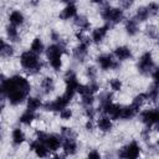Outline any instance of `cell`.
Wrapping results in <instances>:
<instances>
[{
    "instance_id": "1",
    "label": "cell",
    "mask_w": 159,
    "mask_h": 159,
    "mask_svg": "<svg viewBox=\"0 0 159 159\" xmlns=\"http://www.w3.org/2000/svg\"><path fill=\"white\" fill-rule=\"evenodd\" d=\"M1 78L2 80L0 89L2 98H6L11 106H19L24 101H27L31 91V84L26 77L14 75L7 78L1 76Z\"/></svg>"
},
{
    "instance_id": "2",
    "label": "cell",
    "mask_w": 159,
    "mask_h": 159,
    "mask_svg": "<svg viewBox=\"0 0 159 159\" xmlns=\"http://www.w3.org/2000/svg\"><path fill=\"white\" fill-rule=\"evenodd\" d=\"M66 53V43L63 41L53 42L46 48V57L55 71H60L62 68V56Z\"/></svg>"
},
{
    "instance_id": "3",
    "label": "cell",
    "mask_w": 159,
    "mask_h": 159,
    "mask_svg": "<svg viewBox=\"0 0 159 159\" xmlns=\"http://www.w3.org/2000/svg\"><path fill=\"white\" fill-rule=\"evenodd\" d=\"M19 60H20L21 67H22L29 75H36V73H39V72L41 71L42 66H43L41 58L39 57V55L34 53V52L30 51V50L21 52Z\"/></svg>"
},
{
    "instance_id": "4",
    "label": "cell",
    "mask_w": 159,
    "mask_h": 159,
    "mask_svg": "<svg viewBox=\"0 0 159 159\" xmlns=\"http://www.w3.org/2000/svg\"><path fill=\"white\" fill-rule=\"evenodd\" d=\"M101 17L106 21L107 25H109L111 27L113 25L119 24L123 19H124V10L122 7H114L111 6L109 4H104L101 7Z\"/></svg>"
},
{
    "instance_id": "5",
    "label": "cell",
    "mask_w": 159,
    "mask_h": 159,
    "mask_svg": "<svg viewBox=\"0 0 159 159\" xmlns=\"http://www.w3.org/2000/svg\"><path fill=\"white\" fill-rule=\"evenodd\" d=\"M37 140L42 142L50 152H56L60 148H62L63 138L55 133H46L43 130H36V138Z\"/></svg>"
},
{
    "instance_id": "6",
    "label": "cell",
    "mask_w": 159,
    "mask_h": 159,
    "mask_svg": "<svg viewBox=\"0 0 159 159\" xmlns=\"http://www.w3.org/2000/svg\"><path fill=\"white\" fill-rule=\"evenodd\" d=\"M73 99V96L63 92L61 96H58L57 98L52 99V101H48L43 104V108L45 111L47 112H61L63 111L65 108H67V106L70 104V102Z\"/></svg>"
},
{
    "instance_id": "7",
    "label": "cell",
    "mask_w": 159,
    "mask_h": 159,
    "mask_svg": "<svg viewBox=\"0 0 159 159\" xmlns=\"http://www.w3.org/2000/svg\"><path fill=\"white\" fill-rule=\"evenodd\" d=\"M142 154L140 144L137 140H132L118 149V159H139Z\"/></svg>"
},
{
    "instance_id": "8",
    "label": "cell",
    "mask_w": 159,
    "mask_h": 159,
    "mask_svg": "<svg viewBox=\"0 0 159 159\" xmlns=\"http://www.w3.org/2000/svg\"><path fill=\"white\" fill-rule=\"evenodd\" d=\"M137 70L140 75H144V76L153 73V71H154V60H153L152 52L147 51L139 57V60L137 62Z\"/></svg>"
},
{
    "instance_id": "9",
    "label": "cell",
    "mask_w": 159,
    "mask_h": 159,
    "mask_svg": "<svg viewBox=\"0 0 159 159\" xmlns=\"http://www.w3.org/2000/svg\"><path fill=\"white\" fill-rule=\"evenodd\" d=\"M139 119L140 122L147 127L150 128L153 125H157L159 123V111L155 108H150V109H144L139 113Z\"/></svg>"
},
{
    "instance_id": "10",
    "label": "cell",
    "mask_w": 159,
    "mask_h": 159,
    "mask_svg": "<svg viewBox=\"0 0 159 159\" xmlns=\"http://www.w3.org/2000/svg\"><path fill=\"white\" fill-rule=\"evenodd\" d=\"M97 63L101 70L103 71H109V70H116L119 67V62L114 60L113 55L111 53H102L97 57Z\"/></svg>"
},
{
    "instance_id": "11",
    "label": "cell",
    "mask_w": 159,
    "mask_h": 159,
    "mask_svg": "<svg viewBox=\"0 0 159 159\" xmlns=\"http://www.w3.org/2000/svg\"><path fill=\"white\" fill-rule=\"evenodd\" d=\"M91 39H87L86 41H83V42H80L73 50H72V55H73V57L77 60V61H80V62H83L84 60H86V57L88 56V48H89V45H91Z\"/></svg>"
},
{
    "instance_id": "12",
    "label": "cell",
    "mask_w": 159,
    "mask_h": 159,
    "mask_svg": "<svg viewBox=\"0 0 159 159\" xmlns=\"http://www.w3.org/2000/svg\"><path fill=\"white\" fill-rule=\"evenodd\" d=\"M63 81H65V89H70V91H73L77 93V89H78V86L81 84L78 82V78H77V75L73 70H68L66 73H65V77H63Z\"/></svg>"
},
{
    "instance_id": "13",
    "label": "cell",
    "mask_w": 159,
    "mask_h": 159,
    "mask_svg": "<svg viewBox=\"0 0 159 159\" xmlns=\"http://www.w3.org/2000/svg\"><path fill=\"white\" fill-rule=\"evenodd\" d=\"M62 150L65 153V155L67 157H72L77 153L78 150V143L76 140L75 137H71V138H63V142H62Z\"/></svg>"
},
{
    "instance_id": "14",
    "label": "cell",
    "mask_w": 159,
    "mask_h": 159,
    "mask_svg": "<svg viewBox=\"0 0 159 159\" xmlns=\"http://www.w3.org/2000/svg\"><path fill=\"white\" fill-rule=\"evenodd\" d=\"M30 150H32V152L35 153V155H36L37 158H40V159L46 158V157L48 155V153H50V150L47 149V147H46L42 142H40V140H37V139H34V140L30 143Z\"/></svg>"
},
{
    "instance_id": "15",
    "label": "cell",
    "mask_w": 159,
    "mask_h": 159,
    "mask_svg": "<svg viewBox=\"0 0 159 159\" xmlns=\"http://www.w3.org/2000/svg\"><path fill=\"white\" fill-rule=\"evenodd\" d=\"M109 29H111V26L107 25V24H104L103 26H99V27L94 29L92 31V35H91V41L93 43H97V45L101 43V42H103V40L106 39Z\"/></svg>"
},
{
    "instance_id": "16",
    "label": "cell",
    "mask_w": 159,
    "mask_h": 159,
    "mask_svg": "<svg viewBox=\"0 0 159 159\" xmlns=\"http://www.w3.org/2000/svg\"><path fill=\"white\" fill-rule=\"evenodd\" d=\"M122 107H123V106H120V104L113 102V103L108 104L104 109H102V113L106 114V116H108L112 120H117V119H120Z\"/></svg>"
},
{
    "instance_id": "17",
    "label": "cell",
    "mask_w": 159,
    "mask_h": 159,
    "mask_svg": "<svg viewBox=\"0 0 159 159\" xmlns=\"http://www.w3.org/2000/svg\"><path fill=\"white\" fill-rule=\"evenodd\" d=\"M113 56L117 58V61H127L130 60L133 57V52L130 50V47L128 46H117L113 50Z\"/></svg>"
},
{
    "instance_id": "18",
    "label": "cell",
    "mask_w": 159,
    "mask_h": 159,
    "mask_svg": "<svg viewBox=\"0 0 159 159\" xmlns=\"http://www.w3.org/2000/svg\"><path fill=\"white\" fill-rule=\"evenodd\" d=\"M76 16H77V6L75 2H68L60 12V19H62V20L75 19Z\"/></svg>"
},
{
    "instance_id": "19",
    "label": "cell",
    "mask_w": 159,
    "mask_h": 159,
    "mask_svg": "<svg viewBox=\"0 0 159 159\" xmlns=\"http://www.w3.org/2000/svg\"><path fill=\"white\" fill-rule=\"evenodd\" d=\"M97 127H98V129H99L101 132L108 133V132H111V130L113 129V120H112L108 116L103 114V116H101V117L97 119Z\"/></svg>"
},
{
    "instance_id": "20",
    "label": "cell",
    "mask_w": 159,
    "mask_h": 159,
    "mask_svg": "<svg viewBox=\"0 0 159 159\" xmlns=\"http://www.w3.org/2000/svg\"><path fill=\"white\" fill-rule=\"evenodd\" d=\"M7 20H9V24H10V25L17 27V26L24 25V22H25V16H24V14H22L20 10H12V11L9 14V16H7Z\"/></svg>"
},
{
    "instance_id": "21",
    "label": "cell",
    "mask_w": 159,
    "mask_h": 159,
    "mask_svg": "<svg viewBox=\"0 0 159 159\" xmlns=\"http://www.w3.org/2000/svg\"><path fill=\"white\" fill-rule=\"evenodd\" d=\"M139 111L140 109H138L137 107H134L132 103L128 104V106H123L122 107V113H120V119H123V120L132 119V118H134L139 113Z\"/></svg>"
},
{
    "instance_id": "22",
    "label": "cell",
    "mask_w": 159,
    "mask_h": 159,
    "mask_svg": "<svg viewBox=\"0 0 159 159\" xmlns=\"http://www.w3.org/2000/svg\"><path fill=\"white\" fill-rule=\"evenodd\" d=\"M25 140H26V135H25L24 130H22L20 127L14 128L12 132H11V142H12V144H14L15 147H19V145H21Z\"/></svg>"
},
{
    "instance_id": "23",
    "label": "cell",
    "mask_w": 159,
    "mask_h": 159,
    "mask_svg": "<svg viewBox=\"0 0 159 159\" xmlns=\"http://www.w3.org/2000/svg\"><path fill=\"white\" fill-rule=\"evenodd\" d=\"M73 21H75V25L78 27V31H82V32L89 31V29H91V22H89V20H88L84 15H77Z\"/></svg>"
},
{
    "instance_id": "24",
    "label": "cell",
    "mask_w": 159,
    "mask_h": 159,
    "mask_svg": "<svg viewBox=\"0 0 159 159\" xmlns=\"http://www.w3.org/2000/svg\"><path fill=\"white\" fill-rule=\"evenodd\" d=\"M138 24H139V22H138L134 17L128 19V20L125 21V24H124L125 32H127L129 36H134V35H137L138 31H139V25H138Z\"/></svg>"
},
{
    "instance_id": "25",
    "label": "cell",
    "mask_w": 159,
    "mask_h": 159,
    "mask_svg": "<svg viewBox=\"0 0 159 159\" xmlns=\"http://www.w3.org/2000/svg\"><path fill=\"white\" fill-rule=\"evenodd\" d=\"M5 32H6V37L10 42H19L20 41V32H19L16 26H12L9 24L5 27Z\"/></svg>"
},
{
    "instance_id": "26",
    "label": "cell",
    "mask_w": 159,
    "mask_h": 159,
    "mask_svg": "<svg viewBox=\"0 0 159 159\" xmlns=\"http://www.w3.org/2000/svg\"><path fill=\"white\" fill-rule=\"evenodd\" d=\"M30 51H32L36 55H41L43 52H46V48H45V43L42 42V40L40 37H35L32 41H31V45H30Z\"/></svg>"
},
{
    "instance_id": "27",
    "label": "cell",
    "mask_w": 159,
    "mask_h": 159,
    "mask_svg": "<svg viewBox=\"0 0 159 159\" xmlns=\"http://www.w3.org/2000/svg\"><path fill=\"white\" fill-rule=\"evenodd\" d=\"M0 53H1V57H2V58H10V57H12L14 53H15L14 46H12L10 42H6V41L2 39V40H1Z\"/></svg>"
},
{
    "instance_id": "28",
    "label": "cell",
    "mask_w": 159,
    "mask_h": 159,
    "mask_svg": "<svg viewBox=\"0 0 159 159\" xmlns=\"http://www.w3.org/2000/svg\"><path fill=\"white\" fill-rule=\"evenodd\" d=\"M41 107H43V103L42 101L39 98V97H32L30 96L26 101V109L27 111H31V112H36L37 109H40Z\"/></svg>"
},
{
    "instance_id": "29",
    "label": "cell",
    "mask_w": 159,
    "mask_h": 159,
    "mask_svg": "<svg viewBox=\"0 0 159 159\" xmlns=\"http://www.w3.org/2000/svg\"><path fill=\"white\" fill-rule=\"evenodd\" d=\"M40 86H41V89H42L43 93H46V94L51 93L55 89V80L52 77H50V76H46V77H43L41 80Z\"/></svg>"
},
{
    "instance_id": "30",
    "label": "cell",
    "mask_w": 159,
    "mask_h": 159,
    "mask_svg": "<svg viewBox=\"0 0 159 159\" xmlns=\"http://www.w3.org/2000/svg\"><path fill=\"white\" fill-rule=\"evenodd\" d=\"M98 109L102 112V109H104L108 104L113 103V94L111 92H103L99 94V98H98Z\"/></svg>"
},
{
    "instance_id": "31",
    "label": "cell",
    "mask_w": 159,
    "mask_h": 159,
    "mask_svg": "<svg viewBox=\"0 0 159 159\" xmlns=\"http://www.w3.org/2000/svg\"><path fill=\"white\" fill-rule=\"evenodd\" d=\"M36 119V113L35 112H31V111H25L20 117H19V122L21 124H25V125H30L32 124V122Z\"/></svg>"
},
{
    "instance_id": "32",
    "label": "cell",
    "mask_w": 159,
    "mask_h": 159,
    "mask_svg": "<svg viewBox=\"0 0 159 159\" xmlns=\"http://www.w3.org/2000/svg\"><path fill=\"white\" fill-rule=\"evenodd\" d=\"M145 94H147V99H148V101H150V102H157V101L159 99V86L155 84V83H153V84L148 88V91L145 92Z\"/></svg>"
},
{
    "instance_id": "33",
    "label": "cell",
    "mask_w": 159,
    "mask_h": 159,
    "mask_svg": "<svg viewBox=\"0 0 159 159\" xmlns=\"http://www.w3.org/2000/svg\"><path fill=\"white\" fill-rule=\"evenodd\" d=\"M149 17H150V15H149V12H148L147 6H139V7L137 9L134 19H135L138 22H144V21H147Z\"/></svg>"
},
{
    "instance_id": "34",
    "label": "cell",
    "mask_w": 159,
    "mask_h": 159,
    "mask_svg": "<svg viewBox=\"0 0 159 159\" xmlns=\"http://www.w3.org/2000/svg\"><path fill=\"white\" fill-rule=\"evenodd\" d=\"M145 101H148V99H147V94H145V93H139V94H137V96L133 98L132 104H133L134 107H137L138 109H140Z\"/></svg>"
},
{
    "instance_id": "35",
    "label": "cell",
    "mask_w": 159,
    "mask_h": 159,
    "mask_svg": "<svg viewBox=\"0 0 159 159\" xmlns=\"http://www.w3.org/2000/svg\"><path fill=\"white\" fill-rule=\"evenodd\" d=\"M108 83H109V87H111V89L113 92H119L122 89V87H123V83H122V81L119 78H111Z\"/></svg>"
},
{
    "instance_id": "36",
    "label": "cell",
    "mask_w": 159,
    "mask_h": 159,
    "mask_svg": "<svg viewBox=\"0 0 159 159\" xmlns=\"http://www.w3.org/2000/svg\"><path fill=\"white\" fill-rule=\"evenodd\" d=\"M94 103V96L92 94H87V96H81V104L84 108H89L92 107Z\"/></svg>"
},
{
    "instance_id": "37",
    "label": "cell",
    "mask_w": 159,
    "mask_h": 159,
    "mask_svg": "<svg viewBox=\"0 0 159 159\" xmlns=\"http://www.w3.org/2000/svg\"><path fill=\"white\" fill-rule=\"evenodd\" d=\"M145 6L148 9V12H149L150 17H153V16H155V15L159 14V4L158 2H149Z\"/></svg>"
},
{
    "instance_id": "38",
    "label": "cell",
    "mask_w": 159,
    "mask_h": 159,
    "mask_svg": "<svg viewBox=\"0 0 159 159\" xmlns=\"http://www.w3.org/2000/svg\"><path fill=\"white\" fill-rule=\"evenodd\" d=\"M145 35H147V37H149V39H155L157 35H158V30H157V27L153 26V25L147 26V29H145Z\"/></svg>"
},
{
    "instance_id": "39",
    "label": "cell",
    "mask_w": 159,
    "mask_h": 159,
    "mask_svg": "<svg viewBox=\"0 0 159 159\" xmlns=\"http://www.w3.org/2000/svg\"><path fill=\"white\" fill-rule=\"evenodd\" d=\"M72 116H73V111H72L71 108H68V107L60 112V117H61V119H63V120H70V119L72 118Z\"/></svg>"
},
{
    "instance_id": "40",
    "label": "cell",
    "mask_w": 159,
    "mask_h": 159,
    "mask_svg": "<svg viewBox=\"0 0 159 159\" xmlns=\"http://www.w3.org/2000/svg\"><path fill=\"white\" fill-rule=\"evenodd\" d=\"M86 75L91 81H96L94 78L97 77V68L94 66H88L86 68Z\"/></svg>"
},
{
    "instance_id": "41",
    "label": "cell",
    "mask_w": 159,
    "mask_h": 159,
    "mask_svg": "<svg viewBox=\"0 0 159 159\" xmlns=\"http://www.w3.org/2000/svg\"><path fill=\"white\" fill-rule=\"evenodd\" d=\"M61 137H62V138H71V137H75V132H73L72 128L62 127V128H61Z\"/></svg>"
},
{
    "instance_id": "42",
    "label": "cell",
    "mask_w": 159,
    "mask_h": 159,
    "mask_svg": "<svg viewBox=\"0 0 159 159\" xmlns=\"http://www.w3.org/2000/svg\"><path fill=\"white\" fill-rule=\"evenodd\" d=\"M86 159H102V154L97 149H92V150L88 152Z\"/></svg>"
},
{
    "instance_id": "43",
    "label": "cell",
    "mask_w": 159,
    "mask_h": 159,
    "mask_svg": "<svg viewBox=\"0 0 159 159\" xmlns=\"http://www.w3.org/2000/svg\"><path fill=\"white\" fill-rule=\"evenodd\" d=\"M84 114L88 119H93L94 118V114H96V109L93 107H89V108H84Z\"/></svg>"
},
{
    "instance_id": "44",
    "label": "cell",
    "mask_w": 159,
    "mask_h": 159,
    "mask_svg": "<svg viewBox=\"0 0 159 159\" xmlns=\"http://www.w3.org/2000/svg\"><path fill=\"white\" fill-rule=\"evenodd\" d=\"M152 77H153V83H155V84L159 86V67L154 68V71L152 73Z\"/></svg>"
},
{
    "instance_id": "45",
    "label": "cell",
    "mask_w": 159,
    "mask_h": 159,
    "mask_svg": "<svg viewBox=\"0 0 159 159\" xmlns=\"http://www.w3.org/2000/svg\"><path fill=\"white\" fill-rule=\"evenodd\" d=\"M93 127H94V125H93V122H92L91 119H87V122H86V124H84V128L91 132V130H93Z\"/></svg>"
},
{
    "instance_id": "46",
    "label": "cell",
    "mask_w": 159,
    "mask_h": 159,
    "mask_svg": "<svg viewBox=\"0 0 159 159\" xmlns=\"http://www.w3.org/2000/svg\"><path fill=\"white\" fill-rule=\"evenodd\" d=\"M120 5L123 6L122 9H123V10H125V9H129V7L133 5V2H132V1H122V2H120Z\"/></svg>"
},
{
    "instance_id": "47",
    "label": "cell",
    "mask_w": 159,
    "mask_h": 159,
    "mask_svg": "<svg viewBox=\"0 0 159 159\" xmlns=\"http://www.w3.org/2000/svg\"><path fill=\"white\" fill-rule=\"evenodd\" d=\"M51 159H65V158H63L62 155H60V154H55V155H53Z\"/></svg>"
},
{
    "instance_id": "48",
    "label": "cell",
    "mask_w": 159,
    "mask_h": 159,
    "mask_svg": "<svg viewBox=\"0 0 159 159\" xmlns=\"http://www.w3.org/2000/svg\"><path fill=\"white\" fill-rule=\"evenodd\" d=\"M155 129H157V132H158V133H159V123H158V124H157V125H155Z\"/></svg>"
},
{
    "instance_id": "49",
    "label": "cell",
    "mask_w": 159,
    "mask_h": 159,
    "mask_svg": "<svg viewBox=\"0 0 159 159\" xmlns=\"http://www.w3.org/2000/svg\"><path fill=\"white\" fill-rule=\"evenodd\" d=\"M157 43H158V46H159V37H158V41H157Z\"/></svg>"
},
{
    "instance_id": "50",
    "label": "cell",
    "mask_w": 159,
    "mask_h": 159,
    "mask_svg": "<svg viewBox=\"0 0 159 159\" xmlns=\"http://www.w3.org/2000/svg\"><path fill=\"white\" fill-rule=\"evenodd\" d=\"M157 109H158V111H159V104H158V107H157Z\"/></svg>"
},
{
    "instance_id": "51",
    "label": "cell",
    "mask_w": 159,
    "mask_h": 159,
    "mask_svg": "<svg viewBox=\"0 0 159 159\" xmlns=\"http://www.w3.org/2000/svg\"><path fill=\"white\" fill-rule=\"evenodd\" d=\"M158 145H159V140H158Z\"/></svg>"
}]
</instances>
